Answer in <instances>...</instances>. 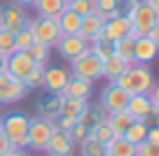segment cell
Listing matches in <instances>:
<instances>
[{
    "instance_id": "cell-45",
    "label": "cell",
    "mask_w": 159,
    "mask_h": 156,
    "mask_svg": "<svg viewBox=\"0 0 159 156\" xmlns=\"http://www.w3.org/2000/svg\"><path fill=\"white\" fill-rule=\"evenodd\" d=\"M143 2L150 7V10H154V12L159 14V0H143Z\"/></svg>"
},
{
    "instance_id": "cell-36",
    "label": "cell",
    "mask_w": 159,
    "mask_h": 156,
    "mask_svg": "<svg viewBox=\"0 0 159 156\" xmlns=\"http://www.w3.org/2000/svg\"><path fill=\"white\" fill-rule=\"evenodd\" d=\"M33 44V35H30L28 28L19 30V33H14V49L16 51H26V49Z\"/></svg>"
},
{
    "instance_id": "cell-4",
    "label": "cell",
    "mask_w": 159,
    "mask_h": 156,
    "mask_svg": "<svg viewBox=\"0 0 159 156\" xmlns=\"http://www.w3.org/2000/svg\"><path fill=\"white\" fill-rule=\"evenodd\" d=\"M26 28H28L30 35H33V42H40V44H45V47H49V49L56 47V42H59V37H61V30H59L56 19H47V16L28 19Z\"/></svg>"
},
{
    "instance_id": "cell-2",
    "label": "cell",
    "mask_w": 159,
    "mask_h": 156,
    "mask_svg": "<svg viewBox=\"0 0 159 156\" xmlns=\"http://www.w3.org/2000/svg\"><path fill=\"white\" fill-rule=\"evenodd\" d=\"M124 14L131 24V30H129L131 37H143L159 26V14L154 10H150L145 2H129V10Z\"/></svg>"
},
{
    "instance_id": "cell-25",
    "label": "cell",
    "mask_w": 159,
    "mask_h": 156,
    "mask_svg": "<svg viewBox=\"0 0 159 156\" xmlns=\"http://www.w3.org/2000/svg\"><path fill=\"white\" fill-rule=\"evenodd\" d=\"M87 102H89V100H80V98L61 96V102H59V114H56V117H73V119H77V114L84 110Z\"/></svg>"
},
{
    "instance_id": "cell-39",
    "label": "cell",
    "mask_w": 159,
    "mask_h": 156,
    "mask_svg": "<svg viewBox=\"0 0 159 156\" xmlns=\"http://www.w3.org/2000/svg\"><path fill=\"white\" fill-rule=\"evenodd\" d=\"M136 156H159V145L143 140L140 145H136Z\"/></svg>"
},
{
    "instance_id": "cell-7",
    "label": "cell",
    "mask_w": 159,
    "mask_h": 156,
    "mask_svg": "<svg viewBox=\"0 0 159 156\" xmlns=\"http://www.w3.org/2000/svg\"><path fill=\"white\" fill-rule=\"evenodd\" d=\"M30 89L26 86L24 82L10 77V75H0V105H14V102H21L26 96H28Z\"/></svg>"
},
{
    "instance_id": "cell-34",
    "label": "cell",
    "mask_w": 159,
    "mask_h": 156,
    "mask_svg": "<svg viewBox=\"0 0 159 156\" xmlns=\"http://www.w3.org/2000/svg\"><path fill=\"white\" fill-rule=\"evenodd\" d=\"M42 82H45V68H40V65H35L28 72V77L24 79V84L28 89H42Z\"/></svg>"
},
{
    "instance_id": "cell-40",
    "label": "cell",
    "mask_w": 159,
    "mask_h": 156,
    "mask_svg": "<svg viewBox=\"0 0 159 156\" xmlns=\"http://www.w3.org/2000/svg\"><path fill=\"white\" fill-rule=\"evenodd\" d=\"M54 126L59 128V131H66V133H68L70 128L75 126V119H73V117H56V119H54Z\"/></svg>"
},
{
    "instance_id": "cell-6",
    "label": "cell",
    "mask_w": 159,
    "mask_h": 156,
    "mask_svg": "<svg viewBox=\"0 0 159 156\" xmlns=\"http://www.w3.org/2000/svg\"><path fill=\"white\" fill-rule=\"evenodd\" d=\"M54 131H56V126H54L52 119H45V117L30 119V124H28V149L45 151L47 142H49V137H52Z\"/></svg>"
},
{
    "instance_id": "cell-11",
    "label": "cell",
    "mask_w": 159,
    "mask_h": 156,
    "mask_svg": "<svg viewBox=\"0 0 159 156\" xmlns=\"http://www.w3.org/2000/svg\"><path fill=\"white\" fill-rule=\"evenodd\" d=\"M103 24H105V16L98 14V12H89V14L82 16V24H80V30L77 35L87 42H94V40L101 37L103 33Z\"/></svg>"
},
{
    "instance_id": "cell-17",
    "label": "cell",
    "mask_w": 159,
    "mask_h": 156,
    "mask_svg": "<svg viewBox=\"0 0 159 156\" xmlns=\"http://www.w3.org/2000/svg\"><path fill=\"white\" fill-rule=\"evenodd\" d=\"M70 72L66 68H45V82H42V89H47L49 93H61L68 82Z\"/></svg>"
},
{
    "instance_id": "cell-22",
    "label": "cell",
    "mask_w": 159,
    "mask_h": 156,
    "mask_svg": "<svg viewBox=\"0 0 159 156\" xmlns=\"http://www.w3.org/2000/svg\"><path fill=\"white\" fill-rule=\"evenodd\" d=\"M105 154L108 156H136V145H131L122 135H115L110 142H105Z\"/></svg>"
},
{
    "instance_id": "cell-8",
    "label": "cell",
    "mask_w": 159,
    "mask_h": 156,
    "mask_svg": "<svg viewBox=\"0 0 159 156\" xmlns=\"http://www.w3.org/2000/svg\"><path fill=\"white\" fill-rule=\"evenodd\" d=\"M26 24H28V16H26L24 7H19L16 2L0 7V28L10 30V33H19L26 28Z\"/></svg>"
},
{
    "instance_id": "cell-35",
    "label": "cell",
    "mask_w": 159,
    "mask_h": 156,
    "mask_svg": "<svg viewBox=\"0 0 159 156\" xmlns=\"http://www.w3.org/2000/svg\"><path fill=\"white\" fill-rule=\"evenodd\" d=\"M0 51L5 56H10V54L16 51L14 49V33H10V30H5V28H0Z\"/></svg>"
},
{
    "instance_id": "cell-19",
    "label": "cell",
    "mask_w": 159,
    "mask_h": 156,
    "mask_svg": "<svg viewBox=\"0 0 159 156\" xmlns=\"http://www.w3.org/2000/svg\"><path fill=\"white\" fill-rule=\"evenodd\" d=\"M75 121L82 124L87 131H94L98 124L105 121V112H103V107H101V105H89V102H87L84 110L77 114V119H75Z\"/></svg>"
},
{
    "instance_id": "cell-13",
    "label": "cell",
    "mask_w": 159,
    "mask_h": 156,
    "mask_svg": "<svg viewBox=\"0 0 159 156\" xmlns=\"http://www.w3.org/2000/svg\"><path fill=\"white\" fill-rule=\"evenodd\" d=\"M33 68H35V63L24 54V51H14V54L7 56V72H5V75H10V77L24 82Z\"/></svg>"
},
{
    "instance_id": "cell-28",
    "label": "cell",
    "mask_w": 159,
    "mask_h": 156,
    "mask_svg": "<svg viewBox=\"0 0 159 156\" xmlns=\"http://www.w3.org/2000/svg\"><path fill=\"white\" fill-rule=\"evenodd\" d=\"M49 51H52L49 47H45V44H40V42H33V44H30V47L24 51V54L28 56V58L33 61L35 65H40V68H47V63H49V56H52Z\"/></svg>"
},
{
    "instance_id": "cell-33",
    "label": "cell",
    "mask_w": 159,
    "mask_h": 156,
    "mask_svg": "<svg viewBox=\"0 0 159 156\" xmlns=\"http://www.w3.org/2000/svg\"><path fill=\"white\" fill-rule=\"evenodd\" d=\"M66 7L73 10L75 14L84 16V14H89V12H94V0H66Z\"/></svg>"
},
{
    "instance_id": "cell-23",
    "label": "cell",
    "mask_w": 159,
    "mask_h": 156,
    "mask_svg": "<svg viewBox=\"0 0 159 156\" xmlns=\"http://www.w3.org/2000/svg\"><path fill=\"white\" fill-rule=\"evenodd\" d=\"M33 7H35V12H38V16L56 19V16L66 10V0H35Z\"/></svg>"
},
{
    "instance_id": "cell-15",
    "label": "cell",
    "mask_w": 159,
    "mask_h": 156,
    "mask_svg": "<svg viewBox=\"0 0 159 156\" xmlns=\"http://www.w3.org/2000/svg\"><path fill=\"white\" fill-rule=\"evenodd\" d=\"M73 149H75V145H73V140H70V135L66 131H59V128H56V131L52 133L49 142H47L45 151L49 156H73Z\"/></svg>"
},
{
    "instance_id": "cell-27",
    "label": "cell",
    "mask_w": 159,
    "mask_h": 156,
    "mask_svg": "<svg viewBox=\"0 0 159 156\" xmlns=\"http://www.w3.org/2000/svg\"><path fill=\"white\" fill-rule=\"evenodd\" d=\"M134 42H136V37H131V35H124V37L115 40L112 42L115 54L122 61H126V63H134Z\"/></svg>"
},
{
    "instance_id": "cell-43",
    "label": "cell",
    "mask_w": 159,
    "mask_h": 156,
    "mask_svg": "<svg viewBox=\"0 0 159 156\" xmlns=\"http://www.w3.org/2000/svg\"><path fill=\"white\" fill-rule=\"evenodd\" d=\"M7 72V56L0 51V75H5Z\"/></svg>"
},
{
    "instance_id": "cell-38",
    "label": "cell",
    "mask_w": 159,
    "mask_h": 156,
    "mask_svg": "<svg viewBox=\"0 0 159 156\" xmlns=\"http://www.w3.org/2000/svg\"><path fill=\"white\" fill-rule=\"evenodd\" d=\"M68 135H70V140H73V145L77 147V145H82V142H84V137L89 135V131H87V128L82 126V124H77V121H75V126L68 131Z\"/></svg>"
},
{
    "instance_id": "cell-47",
    "label": "cell",
    "mask_w": 159,
    "mask_h": 156,
    "mask_svg": "<svg viewBox=\"0 0 159 156\" xmlns=\"http://www.w3.org/2000/svg\"><path fill=\"white\" fill-rule=\"evenodd\" d=\"M124 2H143V0H124Z\"/></svg>"
},
{
    "instance_id": "cell-42",
    "label": "cell",
    "mask_w": 159,
    "mask_h": 156,
    "mask_svg": "<svg viewBox=\"0 0 159 156\" xmlns=\"http://www.w3.org/2000/svg\"><path fill=\"white\" fill-rule=\"evenodd\" d=\"M12 149V145H10V140H7L5 135H2V131H0V156H5L7 151Z\"/></svg>"
},
{
    "instance_id": "cell-18",
    "label": "cell",
    "mask_w": 159,
    "mask_h": 156,
    "mask_svg": "<svg viewBox=\"0 0 159 156\" xmlns=\"http://www.w3.org/2000/svg\"><path fill=\"white\" fill-rule=\"evenodd\" d=\"M126 112H129L134 119H145L148 114H157L152 110V102H150V98L145 96V93H134V96H129Z\"/></svg>"
},
{
    "instance_id": "cell-16",
    "label": "cell",
    "mask_w": 159,
    "mask_h": 156,
    "mask_svg": "<svg viewBox=\"0 0 159 156\" xmlns=\"http://www.w3.org/2000/svg\"><path fill=\"white\" fill-rule=\"evenodd\" d=\"M91 89H94V84H91V82L80 79V77H73V75H70L68 82H66V86H63V91H61V96L80 98V100H89V98H91Z\"/></svg>"
},
{
    "instance_id": "cell-30",
    "label": "cell",
    "mask_w": 159,
    "mask_h": 156,
    "mask_svg": "<svg viewBox=\"0 0 159 156\" xmlns=\"http://www.w3.org/2000/svg\"><path fill=\"white\" fill-rule=\"evenodd\" d=\"M94 12L103 14L105 19L117 16V14H122V10H119V0H94Z\"/></svg>"
},
{
    "instance_id": "cell-14",
    "label": "cell",
    "mask_w": 159,
    "mask_h": 156,
    "mask_svg": "<svg viewBox=\"0 0 159 156\" xmlns=\"http://www.w3.org/2000/svg\"><path fill=\"white\" fill-rule=\"evenodd\" d=\"M129 30H131V24H129V19H126V14H117V16H110V19H105L101 37H103V40H110V42H115V40H119V37H124V35H129Z\"/></svg>"
},
{
    "instance_id": "cell-29",
    "label": "cell",
    "mask_w": 159,
    "mask_h": 156,
    "mask_svg": "<svg viewBox=\"0 0 159 156\" xmlns=\"http://www.w3.org/2000/svg\"><path fill=\"white\" fill-rule=\"evenodd\" d=\"M148 128H150V126H145L140 119H134V124L124 131V135H122V137H126L131 145H140V142L148 137Z\"/></svg>"
},
{
    "instance_id": "cell-3",
    "label": "cell",
    "mask_w": 159,
    "mask_h": 156,
    "mask_svg": "<svg viewBox=\"0 0 159 156\" xmlns=\"http://www.w3.org/2000/svg\"><path fill=\"white\" fill-rule=\"evenodd\" d=\"M28 124H30V117L24 112H12L7 117H2L0 131L14 149H26L28 147Z\"/></svg>"
},
{
    "instance_id": "cell-41",
    "label": "cell",
    "mask_w": 159,
    "mask_h": 156,
    "mask_svg": "<svg viewBox=\"0 0 159 156\" xmlns=\"http://www.w3.org/2000/svg\"><path fill=\"white\" fill-rule=\"evenodd\" d=\"M148 142H152V145H159V128L157 126H150L148 128V137H145Z\"/></svg>"
},
{
    "instance_id": "cell-46",
    "label": "cell",
    "mask_w": 159,
    "mask_h": 156,
    "mask_svg": "<svg viewBox=\"0 0 159 156\" xmlns=\"http://www.w3.org/2000/svg\"><path fill=\"white\" fill-rule=\"evenodd\" d=\"M19 7H33L35 5V0H14Z\"/></svg>"
},
{
    "instance_id": "cell-32",
    "label": "cell",
    "mask_w": 159,
    "mask_h": 156,
    "mask_svg": "<svg viewBox=\"0 0 159 156\" xmlns=\"http://www.w3.org/2000/svg\"><path fill=\"white\" fill-rule=\"evenodd\" d=\"M80 154L82 156H103L105 154V145L98 140H94L91 135L84 137V142L80 145Z\"/></svg>"
},
{
    "instance_id": "cell-1",
    "label": "cell",
    "mask_w": 159,
    "mask_h": 156,
    "mask_svg": "<svg viewBox=\"0 0 159 156\" xmlns=\"http://www.w3.org/2000/svg\"><path fill=\"white\" fill-rule=\"evenodd\" d=\"M115 84L122 86L129 96H134V93H145L154 84V75H152V70H150V65H145V63H131L124 72L115 79Z\"/></svg>"
},
{
    "instance_id": "cell-5",
    "label": "cell",
    "mask_w": 159,
    "mask_h": 156,
    "mask_svg": "<svg viewBox=\"0 0 159 156\" xmlns=\"http://www.w3.org/2000/svg\"><path fill=\"white\" fill-rule=\"evenodd\" d=\"M73 68H70V75L80 79H87V82L94 84L96 79L103 77V61L98 56H94L91 51H84L82 56H77L75 61H70Z\"/></svg>"
},
{
    "instance_id": "cell-24",
    "label": "cell",
    "mask_w": 159,
    "mask_h": 156,
    "mask_svg": "<svg viewBox=\"0 0 159 156\" xmlns=\"http://www.w3.org/2000/svg\"><path fill=\"white\" fill-rule=\"evenodd\" d=\"M129 65L131 63H126V61H122L117 54H112V56H108V58L103 61V77L108 79V82H115V79L124 72Z\"/></svg>"
},
{
    "instance_id": "cell-49",
    "label": "cell",
    "mask_w": 159,
    "mask_h": 156,
    "mask_svg": "<svg viewBox=\"0 0 159 156\" xmlns=\"http://www.w3.org/2000/svg\"><path fill=\"white\" fill-rule=\"evenodd\" d=\"M103 156H108V154H103Z\"/></svg>"
},
{
    "instance_id": "cell-44",
    "label": "cell",
    "mask_w": 159,
    "mask_h": 156,
    "mask_svg": "<svg viewBox=\"0 0 159 156\" xmlns=\"http://www.w3.org/2000/svg\"><path fill=\"white\" fill-rule=\"evenodd\" d=\"M5 156H28V151H26V149H14V147H12Z\"/></svg>"
},
{
    "instance_id": "cell-37",
    "label": "cell",
    "mask_w": 159,
    "mask_h": 156,
    "mask_svg": "<svg viewBox=\"0 0 159 156\" xmlns=\"http://www.w3.org/2000/svg\"><path fill=\"white\" fill-rule=\"evenodd\" d=\"M89 135L94 137V140H98V142H103V145H105V142H110V140L115 137V133L110 131V126L103 121V124H98L94 131H89Z\"/></svg>"
},
{
    "instance_id": "cell-48",
    "label": "cell",
    "mask_w": 159,
    "mask_h": 156,
    "mask_svg": "<svg viewBox=\"0 0 159 156\" xmlns=\"http://www.w3.org/2000/svg\"><path fill=\"white\" fill-rule=\"evenodd\" d=\"M0 126H2V117H0Z\"/></svg>"
},
{
    "instance_id": "cell-21",
    "label": "cell",
    "mask_w": 159,
    "mask_h": 156,
    "mask_svg": "<svg viewBox=\"0 0 159 156\" xmlns=\"http://www.w3.org/2000/svg\"><path fill=\"white\" fill-rule=\"evenodd\" d=\"M56 24H59L61 35H77L80 24H82V16L75 14L73 10H68V7H66V10L61 12L59 16H56Z\"/></svg>"
},
{
    "instance_id": "cell-20",
    "label": "cell",
    "mask_w": 159,
    "mask_h": 156,
    "mask_svg": "<svg viewBox=\"0 0 159 156\" xmlns=\"http://www.w3.org/2000/svg\"><path fill=\"white\" fill-rule=\"evenodd\" d=\"M105 124L110 126V131L115 135H124V131L134 124V117H131L126 110H117V112H105Z\"/></svg>"
},
{
    "instance_id": "cell-31",
    "label": "cell",
    "mask_w": 159,
    "mask_h": 156,
    "mask_svg": "<svg viewBox=\"0 0 159 156\" xmlns=\"http://www.w3.org/2000/svg\"><path fill=\"white\" fill-rule=\"evenodd\" d=\"M89 51H91L94 56H98L101 61H105L108 56L115 54L112 42H110V40H103V37H98V40H94V42H89Z\"/></svg>"
},
{
    "instance_id": "cell-12",
    "label": "cell",
    "mask_w": 159,
    "mask_h": 156,
    "mask_svg": "<svg viewBox=\"0 0 159 156\" xmlns=\"http://www.w3.org/2000/svg\"><path fill=\"white\" fill-rule=\"evenodd\" d=\"M157 51H159V42L148 35L143 37H136L134 42V63H145L150 65L154 58H157Z\"/></svg>"
},
{
    "instance_id": "cell-26",
    "label": "cell",
    "mask_w": 159,
    "mask_h": 156,
    "mask_svg": "<svg viewBox=\"0 0 159 156\" xmlns=\"http://www.w3.org/2000/svg\"><path fill=\"white\" fill-rule=\"evenodd\" d=\"M59 102H61V93H49L47 98L38 102V110H40V117L45 119H52L54 121L56 114H59Z\"/></svg>"
},
{
    "instance_id": "cell-9",
    "label": "cell",
    "mask_w": 159,
    "mask_h": 156,
    "mask_svg": "<svg viewBox=\"0 0 159 156\" xmlns=\"http://www.w3.org/2000/svg\"><path fill=\"white\" fill-rule=\"evenodd\" d=\"M129 102V93L122 86H117L115 82H108V86L101 93V107L103 112H117V110H126Z\"/></svg>"
},
{
    "instance_id": "cell-10",
    "label": "cell",
    "mask_w": 159,
    "mask_h": 156,
    "mask_svg": "<svg viewBox=\"0 0 159 156\" xmlns=\"http://www.w3.org/2000/svg\"><path fill=\"white\" fill-rule=\"evenodd\" d=\"M56 51H59L66 61H75L77 56L89 51V42L82 40L80 35H61L59 42H56Z\"/></svg>"
}]
</instances>
